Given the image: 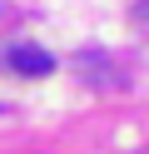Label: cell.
<instances>
[{
    "label": "cell",
    "instance_id": "3",
    "mask_svg": "<svg viewBox=\"0 0 149 154\" xmlns=\"http://www.w3.org/2000/svg\"><path fill=\"white\" fill-rule=\"evenodd\" d=\"M129 20H134L139 30H149V0H134V10H129Z\"/></svg>",
    "mask_w": 149,
    "mask_h": 154
},
{
    "label": "cell",
    "instance_id": "2",
    "mask_svg": "<svg viewBox=\"0 0 149 154\" xmlns=\"http://www.w3.org/2000/svg\"><path fill=\"white\" fill-rule=\"evenodd\" d=\"M5 65H10L15 75H35V80L55 75V55L40 50V45H10V50H5Z\"/></svg>",
    "mask_w": 149,
    "mask_h": 154
},
{
    "label": "cell",
    "instance_id": "4",
    "mask_svg": "<svg viewBox=\"0 0 149 154\" xmlns=\"http://www.w3.org/2000/svg\"><path fill=\"white\" fill-rule=\"evenodd\" d=\"M0 109H5V104H0Z\"/></svg>",
    "mask_w": 149,
    "mask_h": 154
},
{
    "label": "cell",
    "instance_id": "1",
    "mask_svg": "<svg viewBox=\"0 0 149 154\" xmlns=\"http://www.w3.org/2000/svg\"><path fill=\"white\" fill-rule=\"evenodd\" d=\"M70 65H75V75L89 85V90H124V70H119L104 50H79Z\"/></svg>",
    "mask_w": 149,
    "mask_h": 154
}]
</instances>
